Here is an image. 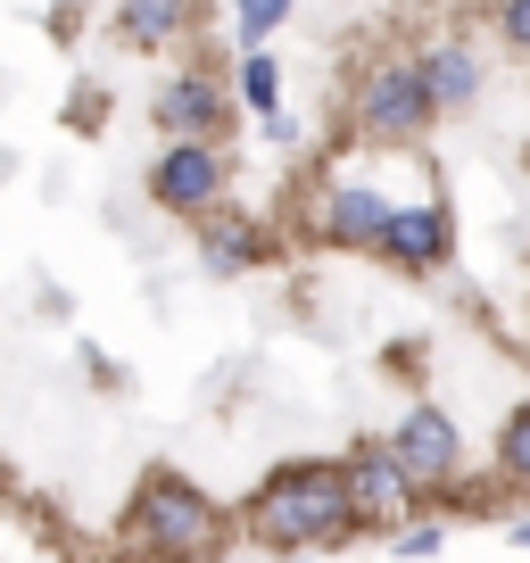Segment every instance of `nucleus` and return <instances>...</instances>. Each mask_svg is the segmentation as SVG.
<instances>
[{"label":"nucleus","mask_w":530,"mask_h":563,"mask_svg":"<svg viewBox=\"0 0 530 563\" xmlns=\"http://www.w3.org/2000/svg\"><path fill=\"white\" fill-rule=\"evenodd\" d=\"M224 183H232V158H224V141H166L158 166H150V199H158L166 216H208L224 208Z\"/></svg>","instance_id":"nucleus-4"},{"label":"nucleus","mask_w":530,"mask_h":563,"mask_svg":"<svg viewBox=\"0 0 530 563\" xmlns=\"http://www.w3.org/2000/svg\"><path fill=\"white\" fill-rule=\"evenodd\" d=\"M290 9H299V0H232V42H241V51H265V34H274Z\"/></svg>","instance_id":"nucleus-15"},{"label":"nucleus","mask_w":530,"mask_h":563,"mask_svg":"<svg viewBox=\"0 0 530 563\" xmlns=\"http://www.w3.org/2000/svg\"><path fill=\"white\" fill-rule=\"evenodd\" d=\"M389 547H398V555H440V547H448V530H440V522H407Z\"/></svg>","instance_id":"nucleus-17"},{"label":"nucleus","mask_w":530,"mask_h":563,"mask_svg":"<svg viewBox=\"0 0 530 563\" xmlns=\"http://www.w3.org/2000/svg\"><path fill=\"white\" fill-rule=\"evenodd\" d=\"M497 34H506L514 51L530 58V0H497Z\"/></svg>","instance_id":"nucleus-16"},{"label":"nucleus","mask_w":530,"mask_h":563,"mask_svg":"<svg viewBox=\"0 0 530 563\" xmlns=\"http://www.w3.org/2000/svg\"><path fill=\"white\" fill-rule=\"evenodd\" d=\"M382 224H389V199L373 183H349V175L316 183V208H307V241L316 249H373Z\"/></svg>","instance_id":"nucleus-6"},{"label":"nucleus","mask_w":530,"mask_h":563,"mask_svg":"<svg viewBox=\"0 0 530 563\" xmlns=\"http://www.w3.org/2000/svg\"><path fill=\"white\" fill-rule=\"evenodd\" d=\"M232 547V514L199 481L150 473L124 514V563H216Z\"/></svg>","instance_id":"nucleus-2"},{"label":"nucleus","mask_w":530,"mask_h":563,"mask_svg":"<svg viewBox=\"0 0 530 563\" xmlns=\"http://www.w3.org/2000/svg\"><path fill=\"white\" fill-rule=\"evenodd\" d=\"M349 530H365V514L349 497V464H283L241 506V539L274 547V555H323Z\"/></svg>","instance_id":"nucleus-1"},{"label":"nucleus","mask_w":530,"mask_h":563,"mask_svg":"<svg viewBox=\"0 0 530 563\" xmlns=\"http://www.w3.org/2000/svg\"><path fill=\"white\" fill-rule=\"evenodd\" d=\"M283 563H323V555H283Z\"/></svg>","instance_id":"nucleus-19"},{"label":"nucleus","mask_w":530,"mask_h":563,"mask_svg":"<svg viewBox=\"0 0 530 563\" xmlns=\"http://www.w3.org/2000/svg\"><path fill=\"white\" fill-rule=\"evenodd\" d=\"M389 456L407 464L423 489H448V481L464 473V440H456V422H448L440 406H415V415L389 431Z\"/></svg>","instance_id":"nucleus-9"},{"label":"nucleus","mask_w":530,"mask_h":563,"mask_svg":"<svg viewBox=\"0 0 530 563\" xmlns=\"http://www.w3.org/2000/svg\"><path fill=\"white\" fill-rule=\"evenodd\" d=\"M431 124H440V108H431L415 58H373V67L356 75V91H349V133L356 141H373V150H407V141H423Z\"/></svg>","instance_id":"nucleus-3"},{"label":"nucleus","mask_w":530,"mask_h":563,"mask_svg":"<svg viewBox=\"0 0 530 563\" xmlns=\"http://www.w3.org/2000/svg\"><path fill=\"white\" fill-rule=\"evenodd\" d=\"M514 547H522V555H530V522H514Z\"/></svg>","instance_id":"nucleus-18"},{"label":"nucleus","mask_w":530,"mask_h":563,"mask_svg":"<svg viewBox=\"0 0 530 563\" xmlns=\"http://www.w3.org/2000/svg\"><path fill=\"white\" fill-rule=\"evenodd\" d=\"M158 133L166 141H216L232 133V91L216 67H175L158 84Z\"/></svg>","instance_id":"nucleus-7"},{"label":"nucleus","mask_w":530,"mask_h":563,"mask_svg":"<svg viewBox=\"0 0 530 563\" xmlns=\"http://www.w3.org/2000/svg\"><path fill=\"white\" fill-rule=\"evenodd\" d=\"M415 67H423V91H431V108H440V117H448V108H473L481 84H489L473 42H423V51H415Z\"/></svg>","instance_id":"nucleus-10"},{"label":"nucleus","mask_w":530,"mask_h":563,"mask_svg":"<svg viewBox=\"0 0 530 563\" xmlns=\"http://www.w3.org/2000/svg\"><path fill=\"white\" fill-rule=\"evenodd\" d=\"M340 464H349V497L365 514V530H407V514L423 506V481L389 456V440H356Z\"/></svg>","instance_id":"nucleus-5"},{"label":"nucleus","mask_w":530,"mask_h":563,"mask_svg":"<svg viewBox=\"0 0 530 563\" xmlns=\"http://www.w3.org/2000/svg\"><path fill=\"white\" fill-rule=\"evenodd\" d=\"M448 241H456V216H448V199H415V208H389L382 241H373V257L398 265V274H440L448 265Z\"/></svg>","instance_id":"nucleus-8"},{"label":"nucleus","mask_w":530,"mask_h":563,"mask_svg":"<svg viewBox=\"0 0 530 563\" xmlns=\"http://www.w3.org/2000/svg\"><path fill=\"white\" fill-rule=\"evenodd\" d=\"M497 481H506L514 497H530V398L497 422Z\"/></svg>","instance_id":"nucleus-13"},{"label":"nucleus","mask_w":530,"mask_h":563,"mask_svg":"<svg viewBox=\"0 0 530 563\" xmlns=\"http://www.w3.org/2000/svg\"><path fill=\"white\" fill-rule=\"evenodd\" d=\"M257 257H274V241H265L257 232V216H241V208H208L199 216V265H208V274H249V265Z\"/></svg>","instance_id":"nucleus-11"},{"label":"nucleus","mask_w":530,"mask_h":563,"mask_svg":"<svg viewBox=\"0 0 530 563\" xmlns=\"http://www.w3.org/2000/svg\"><path fill=\"white\" fill-rule=\"evenodd\" d=\"M232 91H241V108L274 117V108H283V67H274L265 51H241V75H232Z\"/></svg>","instance_id":"nucleus-14"},{"label":"nucleus","mask_w":530,"mask_h":563,"mask_svg":"<svg viewBox=\"0 0 530 563\" xmlns=\"http://www.w3.org/2000/svg\"><path fill=\"white\" fill-rule=\"evenodd\" d=\"M117 34L133 51H166V42L199 34V0H117Z\"/></svg>","instance_id":"nucleus-12"}]
</instances>
